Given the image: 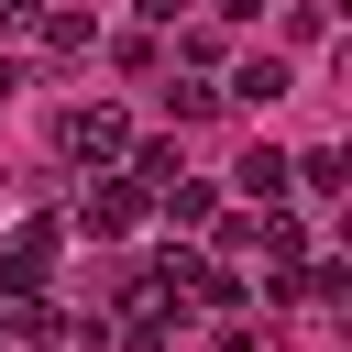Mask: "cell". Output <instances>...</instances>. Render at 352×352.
I'll return each instance as SVG.
<instances>
[{
    "mask_svg": "<svg viewBox=\"0 0 352 352\" xmlns=\"http://www.w3.org/2000/svg\"><path fill=\"white\" fill-rule=\"evenodd\" d=\"M55 143H66L77 165H121V154H132V121H121L110 99H77V110L55 121Z\"/></svg>",
    "mask_w": 352,
    "mask_h": 352,
    "instance_id": "cell-1",
    "label": "cell"
},
{
    "mask_svg": "<svg viewBox=\"0 0 352 352\" xmlns=\"http://www.w3.org/2000/svg\"><path fill=\"white\" fill-rule=\"evenodd\" d=\"M143 209H154V198H143L132 176H99V187H77V231H88V242H121Z\"/></svg>",
    "mask_w": 352,
    "mask_h": 352,
    "instance_id": "cell-2",
    "label": "cell"
},
{
    "mask_svg": "<svg viewBox=\"0 0 352 352\" xmlns=\"http://www.w3.org/2000/svg\"><path fill=\"white\" fill-rule=\"evenodd\" d=\"M55 308H33V286H0V352H44Z\"/></svg>",
    "mask_w": 352,
    "mask_h": 352,
    "instance_id": "cell-3",
    "label": "cell"
},
{
    "mask_svg": "<svg viewBox=\"0 0 352 352\" xmlns=\"http://www.w3.org/2000/svg\"><path fill=\"white\" fill-rule=\"evenodd\" d=\"M220 99H253V110H264V99H286V55H242Z\"/></svg>",
    "mask_w": 352,
    "mask_h": 352,
    "instance_id": "cell-4",
    "label": "cell"
},
{
    "mask_svg": "<svg viewBox=\"0 0 352 352\" xmlns=\"http://www.w3.org/2000/svg\"><path fill=\"white\" fill-rule=\"evenodd\" d=\"M231 187H242L253 209H264V198H286V154H275V143H253V154L231 165Z\"/></svg>",
    "mask_w": 352,
    "mask_h": 352,
    "instance_id": "cell-5",
    "label": "cell"
},
{
    "mask_svg": "<svg viewBox=\"0 0 352 352\" xmlns=\"http://www.w3.org/2000/svg\"><path fill=\"white\" fill-rule=\"evenodd\" d=\"M33 22H44V55H88V44H99L88 11H44V0H33Z\"/></svg>",
    "mask_w": 352,
    "mask_h": 352,
    "instance_id": "cell-6",
    "label": "cell"
},
{
    "mask_svg": "<svg viewBox=\"0 0 352 352\" xmlns=\"http://www.w3.org/2000/svg\"><path fill=\"white\" fill-rule=\"evenodd\" d=\"M286 187H308V198H341V187H352V165L319 143V154H297V165H286Z\"/></svg>",
    "mask_w": 352,
    "mask_h": 352,
    "instance_id": "cell-7",
    "label": "cell"
},
{
    "mask_svg": "<svg viewBox=\"0 0 352 352\" xmlns=\"http://www.w3.org/2000/svg\"><path fill=\"white\" fill-rule=\"evenodd\" d=\"M154 209H165V220H176V231H198V220H209V187H198V176H187V165H176V176H165V187H154Z\"/></svg>",
    "mask_w": 352,
    "mask_h": 352,
    "instance_id": "cell-8",
    "label": "cell"
},
{
    "mask_svg": "<svg viewBox=\"0 0 352 352\" xmlns=\"http://www.w3.org/2000/svg\"><path fill=\"white\" fill-rule=\"evenodd\" d=\"M209 110H220L209 77H176V88H165V121H209Z\"/></svg>",
    "mask_w": 352,
    "mask_h": 352,
    "instance_id": "cell-9",
    "label": "cell"
},
{
    "mask_svg": "<svg viewBox=\"0 0 352 352\" xmlns=\"http://www.w3.org/2000/svg\"><path fill=\"white\" fill-rule=\"evenodd\" d=\"M209 352H264V330H242V319H231V330H220Z\"/></svg>",
    "mask_w": 352,
    "mask_h": 352,
    "instance_id": "cell-10",
    "label": "cell"
},
{
    "mask_svg": "<svg viewBox=\"0 0 352 352\" xmlns=\"http://www.w3.org/2000/svg\"><path fill=\"white\" fill-rule=\"evenodd\" d=\"M209 11H220V22H253V11H264V0H209Z\"/></svg>",
    "mask_w": 352,
    "mask_h": 352,
    "instance_id": "cell-11",
    "label": "cell"
},
{
    "mask_svg": "<svg viewBox=\"0 0 352 352\" xmlns=\"http://www.w3.org/2000/svg\"><path fill=\"white\" fill-rule=\"evenodd\" d=\"M132 11H143V22H176V0H132Z\"/></svg>",
    "mask_w": 352,
    "mask_h": 352,
    "instance_id": "cell-12",
    "label": "cell"
},
{
    "mask_svg": "<svg viewBox=\"0 0 352 352\" xmlns=\"http://www.w3.org/2000/svg\"><path fill=\"white\" fill-rule=\"evenodd\" d=\"M11 88H22V66H11V55H0V99H11Z\"/></svg>",
    "mask_w": 352,
    "mask_h": 352,
    "instance_id": "cell-13",
    "label": "cell"
}]
</instances>
